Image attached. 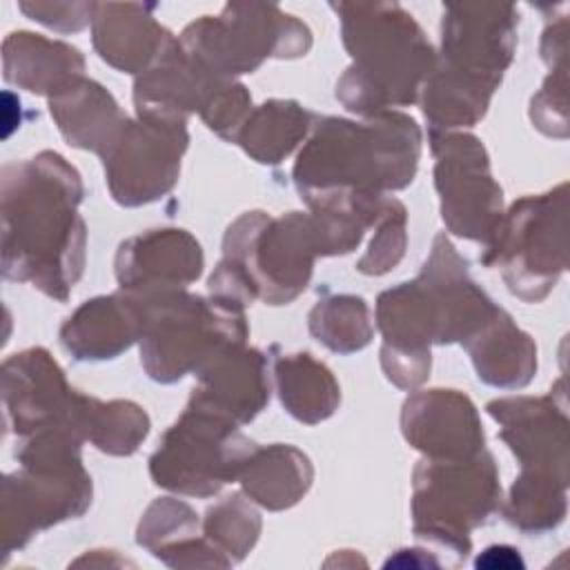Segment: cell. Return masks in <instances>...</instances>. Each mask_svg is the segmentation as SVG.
I'll use <instances>...</instances> for the list:
<instances>
[{
  "mask_svg": "<svg viewBox=\"0 0 570 570\" xmlns=\"http://www.w3.org/2000/svg\"><path fill=\"white\" fill-rule=\"evenodd\" d=\"M405 245V209L396 200H387L383 207V220L370 252L363 256L358 267L367 274L387 272L403 254Z\"/></svg>",
  "mask_w": 570,
  "mask_h": 570,
  "instance_id": "23",
  "label": "cell"
},
{
  "mask_svg": "<svg viewBox=\"0 0 570 570\" xmlns=\"http://www.w3.org/2000/svg\"><path fill=\"white\" fill-rule=\"evenodd\" d=\"M203 254L183 229H158L120 247L118 278L134 294L176 289L198 278Z\"/></svg>",
  "mask_w": 570,
  "mask_h": 570,
  "instance_id": "12",
  "label": "cell"
},
{
  "mask_svg": "<svg viewBox=\"0 0 570 570\" xmlns=\"http://www.w3.org/2000/svg\"><path fill=\"white\" fill-rule=\"evenodd\" d=\"M488 410L521 461L517 483L568 488V414L554 396L503 399Z\"/></svg>",
  "mask_w": 570,
  "mask_h": 570,
  "instance_id": "10",
  "label": "cell"
},
{
  "mask_svg": "<svg viewBox=\"0 0 570 570\" xmlns=\"http://www.w3.org/2000/svg\"><path fill=\"white\" fill-rule=\"evenodd\" d=\"M479 376L497 387H521L537 370V347L501 309L468 341Z\"/></svg>",
  "mask_w": 570,
  "mask_h": 570,
  "instance_id": "17",
  "label": "cell"
},
{
  "mask_svg": "<svg viewBox=\"0 0 570 570\" xmlns=\"http://www.w3.org/2000/svg\"><path fill=\"white\" fill-rule=\"evenodd\" d=\"M149 428L147 414L134 403L102 405L94 399L87 401L85 434L105 452L129 454L145 439Z\"/></svg>",
  "mask_w": 570,
  "mask_h": 570,
  "instance_id": "21",
  "label": "cell"
},
{
  "mask_svg": "<svg viewBox=\"0 0 570 570\" xmlns=\"http://www.w3.org/2000/svg\"><path fill=\"white\" fill-rule=\"evenodd\" d=\"M185 145V120L140 114L136 125L127 122L105 151L114 198L142 205L163 196L176 180Z\"/></svg>",
  "mask_w": 570,
  "mask_h": 570,
  "instance_id": "8",
  "label": "cell"
},
{
  "mask_svg": "<svg viewBox=\"0 0 570 570\" xmlns=\"http://www.w3.org/2000/svg\"><path fill=\"white\" fill-rule=\"evenodd\" d=\"M499 552H501V554H497V546L488 548V550L483 552V557H479L476 566H488V568H497V563H499V566H505V568L523 566V561H521L519 554H517L519 550L508 548V546H499Z\"/></svg>",
  "mask_w": 570,
  "mask_h": 570,
  "instance_id": "26",
  "label": "cell"
},
{
  "mask_svg": "<svg viewBox=\"0 0 570 570\" xmlns=\"http://www.w3.org/2000/svg\"><path fill=\"white\" fill-rule=\"evenodd\" d=\"M566 69H550L543 89L532 98V122L548 136H568V100H566Z\"/></svg>",
  "mask_w": 570,
  "mask_h": 570,
  "instance_id": "24",
  "label": "cell"
},
{
  "mask_svg": "<svg viewBox=\"0 0 570 570\" xmlns=\"http://www.w3.org/2000/svg\"><path fill=\"white\" fill-rule=\"evenodd\" d=\"M497 501V468L483 450L463 459H432L416 468L414 514L428 532L459 537L468 546V528L483 521Z\"/></svg>",
  "mask_w": 570,
  "mask_h": 570,
  "instance_id": "7",
  "label": "cell"
},
{
  "mask_svg": "<svg viewBox=\"0 0 570 570\" xmlns=\"http://www.w3.org/2000/svg\"><path fill=\"white\" fill-rule=\"evenodd\" d=\"M245 490L267 508H285L307 490L312 470L307 459L287 445H272L249 454L240 470Z\"/></svg>",
  "mask_w": 570,
  "mask_h": 570,
  "instance_id": "18",
  "label": "cell"
},
{
  "mask_svg": "<svg viewBox=\"0 0 570 570\" xmlns=\"http://www.w3.org/2000/svg\"><path fill=\"white\" fill-rule=\"evenodd\" d=\"M419 129L401 114H376L370 122L327 118L301 151L294 176L312 207L354 196H379L383 187L412 180Z\"/></svg>",
  "mask_w": 570,
  "mask_h": 570,
  "instance_id": "1",
  "label": "cell"
},
{
  "mask_svg": "<svg viewBox=\"0 0 570 570\" xmlns=\"http://www.w3.org/2000/svg\"><path fill=\"white\" fill-rule=\"evenodd\" d=\"M252 452L232 421L189 405L151 456V474L169 490L203 497L238 476Z\"/></svg>",
  "mask_w": 570,
  "mask_h": 570,
  "instance_id": "6",
  "label": "cell"
},
{
  "mask_svg": "<svg viewBox=\"0 0 570 570\" xmlns=\"http://www.w3.org/2000/svg\"><path fill=\"white\" fill-rule=\"evenodd\" d=\"M561 183L548 194L521 198L499 220L485 263H497L510 289L523 301H541L568 267L566 198Z\"/></svg>",
  "mask_w": 570,
  "mask_h": 570,
  "instance_id": "5",
  "label": "cell"
},
{
  "mask_svg": "<svg viewBox=\"0 0 570 570\" xmlns=\"http://www.w3.org/2000/svg\"><path fill=\"white\" fill-rule=\"evenodd\" d=\"M276 379L283 405L305 423L330 416L338 403L336 381L321 363L309 358V354L278 358Z\"/></svg>",
  "mask_w": 570,
  "mask_h": 570,
  "instance_id": "19",
  "label": "cell"
},
{
  "mask_svg": "<svg viewBox=\"0 0 570 570\" xmlns=\"http://www.w3.org/2000/svg\"><path fill=\"white\" fill-rule=\"evenodd\" d=\"M91 27L100 58L129 73L154 62L171 40L147 4H94Z\"/></svg>",
  "mask_w": 570,
  "mask_h": 570,
  "instance_id": "14",
  "label": "cell"
},
{
  "mask_svg": "<svg viewBox=\"0 0 570 570\" xmlns=\"http://www.w3.org/2000/svg\"><path fill=\"white\" fill-rule=\"evenodd\" d=\"M309 325L318 341L336 352L361 350L372 336L367 307L356 296H334L318 303L309 316Z\"/></svg>",
  "mask_w": 570,
  "mask_h": 570,
  "instance_id": "22",
  "label": "cell"
},
{
  "mask_svg": "<svg viewBox=\"0 0 570 570\" xmlns=\"http://www.w3.org/2000/svg\"><path fill=\"white\" fill-rule=\"evenodd\" d=\"M51 111L69 142L102 156L127 125L114 98L91 80L76 78L60 87V94L51 100Z\"/></svg>",
  "mask_w": 570,
  "mask_h": 570,
  "instance_id": "16",
  "label": "cell"
},
{
  "mask_svg": "<svg viewBox=\"0 0 570 570\" xmlns=\"http://www.w3.org/2000/svg\"><path fill=\"white\" fill-rule=\"evenodd\" d=\"M354 67L336 96L354 111L381 114L390 102L407 105L434 69L432 47L421 27L399 4H334Z\"/></svg>",
  "mask_w": 570,
  "mask_h": 570,
  "instance_id": "3",
  "label": "cell"
},
{
  "mask_svg": "<svg viewBox=\"0 0 570 570\" xmlns=\"http://www.w3.org/2000/svg\"><path fill=\"white\" fill-rule=\"evenodd\" d=\"M198 372L200 385L189 403L194 407L232 423H245L267 401L263 358L254 350H243L240 343L225 347Z\"/></svg>",
  "mask_w": 570,
  "mask_h": 570,
  "instance_id": "13",
  "label": "cell"
},
{
  "mask_svg": "<svg viewBox=\"0 0 570 570\" xmlns=\"http://www.w3.org/2000/svg\"><path fill=\"white\" fill-rule=\"evenodd\" d=\"M519 11L512 4H448L443 65L425 80L423 111L434 127L476 122L512 60Z\"/></svg>",
  "mask_w": 570,
  "mask_h": 570,
  "instance_id": "2",
  "label": "cell"
},
{
  "mask_svg": "<svg viewBox=\"0 0 570 570\" xmlns=\"http://www.w3.org/2000/svg\"><path fill=\"white\" fill-rule=\"evenodd\" d=\"M238 136L247 154L261 163H278L305 136L309 114L296 102L272 100L247 116Z\"/></svg>",
  "mask_w": 570,
  "mask_h": 570,
  "instance_id": "20",
  "label": "cell"
},
{
  "mask_svg": "<svg viewBox=\"0 0 570 570\" xmlns=\"http://www.w3.org/2000/svg\"><path fill=\"white\" fill-rule=\"evenodd\" d=\"M142 314L131 294L96 298L80 307L62 330L65 345L78 358H114L140 338Z\"/></svg>",
  "mask_w": 570,
  "mask_h": 570,
  "instance_id": "15",
  "label": "cell"
},
{
  "mask_svg": "<svg viewBox=\"0 0 570 570\" xmlns=\"http://www.w3.org/2000/svg\"><path fill=\"white\" fill-rule=\"evenodd\" d=\"M566 51H568V16L561 13L543 31L541 56L550 65V69H559V67H568Z\"/></svg>",
  "mask_w": 570,
  "mask_h": 570,
  "instance_id": "25",
  "label": "cell"
},
{
  "mask_svg": "<svg viewBox=\"0 0 570 570\" xmlns=\"http://www.w3.org/2000/svg\"><path fill=\"white\" fill-rule=\"evenodd\" d=\"M434 149L443 220L459 236L490 240L501 220V189L488 171L483 145L472 136H448Z\"/></svg>",
  "mask_w": 570,
  "mask_h": 570,
  "instance_id": "9",
  "label": "cell"
},
{
  "mask_svg": "<svg viewBox=\"0 0 570 570\" xmlns=\"http://www.w3.org/2000/svg\"><path fill=\"white\" fill-rule=\"evenodd\" d=\"M183 51L214 80L247 73L267 56L292 58L309 49V29L274 4H227L220 16L191 22Z\"/></svg>",
  "mask_w": 570,
  "mask_h": 570,
  "instance_id": "4",
  "label": "cell"
},
{
  "mask_svg": "<svg viewBox=\"0 0 570 570\" xmlns=\"http://www.w3.org/2000/svg\"><path fill=\"white\" fill-rule=\"evenodd\" d=\"M407 441L432 459H463L483 450L474 405L454 390H430L412 396L403 410Z\"/></svg>",
  "mask_w": 570,
  "mask_h": 570,
  "instance_id": "11",
  "label": "cell"
}]
</instances>
